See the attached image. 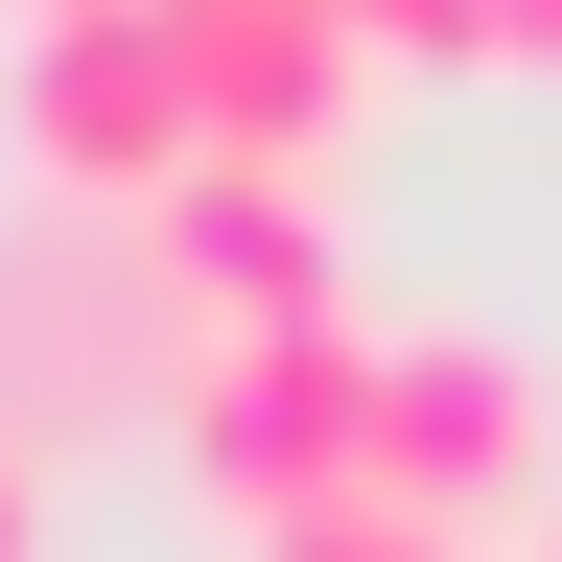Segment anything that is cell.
Masks as SVG:
<instances>
[{"mask_svg":"<svg viewBox=\"0 0 562 562\" xmlns=\"http://www.w3.org/2000/svg\"><path fill=\"white\" fill-rule=\"evenodd\" d=\"M0 140H24V211H165V188L211 165L188 0H70V24H0Z\"/></svg>","mask_w":562,"mask_h":562,"instance_id":"cell-1","label":"cell"},{"mask_svg":"<svg viewBox=\"0 0 562 562\" xmlns=\"http://www.w3.org/2000/svg\"><path fill=\"white\" fill-rule=\"evenodd\" d=\"M0 562H47V446H0Z\"/></svg>","mask_w":562,"mask_h":562,"instance_id":"cell-8","label":"cell"},{"mask_svg":"<svg viewBox=\"0 0 562 562\" xmlns=\"http://www.w3.org/2000/svg\"><path fill=\"white\" fill-rule=\"evenodd\" d=\"M258 562H469L446 516H398V492H328V516H281Z\"/></svg>","mask_w":562,"mask_h":562,"instance_id":"cell-7","label":"cell"},{"mask_svg":"<svg viewBox=\"0 0 562 562\" xmlns=\"http://www.w3.org/2000/svg\"><path fill=\"white\" fill-rule=\"evenodd\" d=\"M140 375H211L165 235L140 211H0V446H47V422H94Z\"/></svg>","mask_w":562,"mask_h":562,"instance_id":"cell-2","label":"cell"},{"mask_svg":"<svg viewBox=\"0 0 562 562\" xmlns=\"http://www.w3.org/2000/svg\"><path fill=\"white\" fill-rule=\"evenodd\" d=\"M188 492H211L235 539L375 492V305H351V328H235V351H211V375H188Z\"/></svg>","mask_w":562,"mask_h":562,"instance_id":"cell-3","label":"cell"},{"mask_svg":"<svg viewBox=\"0 0 562 562\" xmlns=\"http://www.w3.org/2000/svg\"><path fill=\"white\" fill-rule=\"evenodd\" d=\"M188 70H211V165H328L375 117L351 0H188Z\"/></svg>","mask_w":562,"mask_h":562,"instance_id":"cell-6","label":"cell"},{"mask_svg":"<svg viewBox=\"0 0 562 562\" xmlns=\"http://www.w3.org/2000/svg\"><path fill=\"white\" fill-rule=\"evenodd\" d=\"M375 492L446 516V539H516L539 492H562V398L492 328H375Z\"/></svg>","mask_w":562,"mask_h":562,"instance_id":"cell-4","label":"cell"},{"mask_svg":"<svg viewBox=\"0 0 562 562\" xmlns=\"http://www.w3.org/2000/svg\"><path fill=\"white\" fill-rule=\"evenodd\" d=\"M140 235H165V281H188V328H211V351H235V328H351L328 165H188Z\"/></svg>","mask_w":562,"mask_h":562,"instance_id":"cell-5","label":"cell"},{"mask_svg":"<svg viewBox=\"0 0 562 562\" xmlns=\"http://www.w3.org/2000/svg\"><path fill=\"white\" fill-rule=\"evenodd\" d=\"M0 24H70V0H0Z\"/></svg>","mask_w":562,"mask_h":562,"instance_id":"cell-10","label":"cell"},{"mask_svg":"<svg viewBox=\"0 0 562 562\" xmlns=\"http://www.w3.org/2000/svg\"><path fill=\"white\" fill-rule=\"evenodd\" d=\"M539 562H562V516H539Z\"/></svg>","mask_w":562,"mask_h":562,"instance_id":"cell-11","label":"cell"},{"mask_svg":"<svg viewBox=\"0 0 562 562\" xmlns=\"http://www.w3.org/2000/svg\"><path fill=\"white\" fill-rule=\"evenodd\" d=\"M492 47H516V70H562V0H492Z\"/></svg>","mask_w":562,"mask_h":562,"instance_id":"cell-9","label":"cell"}]
</instances>
